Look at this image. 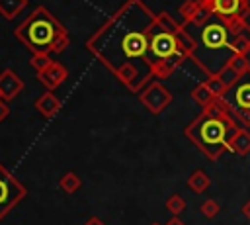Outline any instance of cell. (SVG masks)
Masks as SVG:
<instances>
[{"instance_id":"1","label":"cell","mask_w":250,"mask_h":225,"mask_svg":"<svg viewBox=\"0 0 250 225\" xmlns=\"http://www.w3.org/2000/svg\"><path fill=\"white\" fill-rule=\"evenodd\" d=\"M25 33H27V41L35 47H45L53 41L55 37V25L53 22L47 18L45 12H37L31 22L27 23L25 27Z\"/></svg>"},{"instance_id":"2","label":"cell","mask_w":250,"mask_h":225,"mask_svg":"<svg viewBox=\"0 0 250 225\" xmlns=\"http://www.w3.org/2000/svg\"><path fill=\"white\" fill-rule=\"evenodd\" d=\"M201 39H203V43H205L207 49H221L227 43V29L221 23L213 22V23H209V25L203 27Z\"/></svg>"},{"instance_id":"3","label":"cell","mask_w":250,"mask_h":225,"mask_svg":"<svg viewBox=\"0 0 250 225\" xmlns=\"http://www.w3.org/2000/svg\"><path fill=\"white\" fill-rule=\"evenodd\" d=\"M174 39L168 35V33H158L154 39H152V43H150V53L156 57V59H164V57H168V55H172V51H174Z\"/></svg>"},{"instance_id":"4","label":"cell","mask_w":250,"mask_h":225,"mask_svg":"<svg viewBox=\"0 0 250 225\" xmlns=\"http://www.w3.org/2000/svg\"><path fill=\"white\" fill-rule=\"evenodd\" d=\"M213 4V10L221 16H232L240 10V4L242 0H211Z\"/></svg>"},{"instance_id":"5","label":"cell","mask_w":250,"mask_h":225,"mask_svg":"<svg viewBox=\"0 0 250 225\" xmlns=\"http://www.w3.org/2000/svg\"><path fill=\"white\" fill-rule=\"evenodd\" d=\"M201 129L205 133V137H203L205 143H217L223 139V125L219 121H205Z\"/></svg>"},{"instance_id":"6","label":"cell","mask_w":250,"mask_h":225,"mask_svg":"<svg viewBox=\"0 0 250 225\" xmlns=\"http://www.w3.org/2000/svg\"><path fill=\"white\" fill-rule=\"evenodd\" d=\"M232 102L238 104L240 108H250V84H240L232 90L230 94Z\"/></svg>"},{"instance_id":"7","label":"cell","mask_w":250,"mask_h":225,"mask_svg":"<svg viewBox=\"0 0 250 225\" xmlns=\"http://www.w3.org/2000/svg\"><path fill=\"white\" fill-rule=\"evenodd\" d=\"M21 4H25V0H0V10L12 16L18 12V8H21Z\"/></svg>"},{"instance_id":"8","label":"cell","mask_w":250,"mask_h":225,"mask_svg":"<svg viewBox=\"0 0 250 225\" xmlns=\"http://www.w3.org/2000/svg\"><path fill=\"white\" fill-rule=\"evenodd\" d=\"M62 184H64V188H68V190H72V188H76V186H78V182L72 178V174H66V178H64V182H62Z\"/></svg>"},{"instance_id":"9","label":"cell","mask_w":250,"mask_h":225,"mask_svg":"<svg viewBox=\"0 0 250 225\" xmlns=\"http://www.w3.org/2000/svg\"><path fill=\"white\" fill-rule=\"evenodd\" d=\"M170 205H172V207H170L172 211H182V209H184V202L178 200V198H174V200L170 202Z\"/></svg>"},{"instance_id":"10","label":"cell","mask_w":250,"mask_h":225,"mask_svg":"<svg viewBox=\"0 0 250 225\" xmlns=\"http://www.w3.org/2000/svg\"><path fill=\"white\" fill-rule=\"evenodd\" d=\"M203 211H205L207 215H215V213H217V205H215L213 202H207V203L203 205Z\"/></svg>"},{"instance_id":"11","label":"cell","mask_w":250,"mask_h":225,"mask_svg":"<svg viewBox=\"0 0 250 225\" xmlns=\"http://www.w3.org/2000/svg\"><path fill=\"white\" fill-rule=\"evenodd\" d=\"M86 225H104V223H102L100 219H96V217H92V219H90V221H88Z\"/></svg>"},{"instance_id":"12","label":"cell","mask_w":250,"mask_h":225,"mask_svg":"<svg viewBox=\"0 0 250 225\" xmlns=\"http://www.w3.org/2000/svg\"><path fill=\"white\" fill-rule=\"evenodd\" d=\"M4 113H6V108H4V106H0V117H2Z\"/></svg>"},{"instance_id":"13","label":"cell","mask_w":250,"mask_h":225,"mask_svg":"<svg viewBox=\"0 0 250 225\" xmlns=\"http://www.w3.org/2000/svg\"><path fill=\"white\" fill-rule=\"evenodd\" d=\"M248 207H250V205H248ZM246 213H248V215H250V209H246Z\"/></svg>"}]
</instances>
